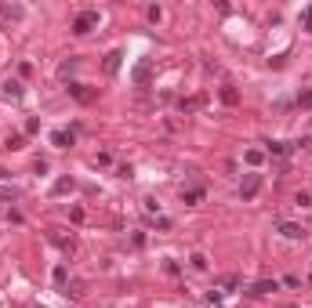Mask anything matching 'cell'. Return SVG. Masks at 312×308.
I'll return each mask as SVG.
<instances>
[{
	"instance_id": "cell-25",
	"label": "cell",
	"mask_w": 312,
	"mask_h": 308,
	"mask_svg": "<svg viewBox=\"0 0 312 308\" xmlns=\"http://www.w3.org/2000/svg\"><path fill=\"white\" fill-rule=\"evenodd\" d=\"M37 308H44V304H37Z\"/></svg>"
},
{
	"instance_id": "cell-4",
	"label": "cell",
	"mask_w": 312,
	"mask_h": 308,
	"mask_svg": "<svg viewBox=\"0 0 312 308\" xmlns=\"http://www.w3.org/2000/svg\"><path fill=\"white\" fill-rule=\"evenodd\" d=\"M276 232L283 236V239H305V228H301L298 221H279V225H276Z\"/></svg>"
},
{
	"instance_id": "cell-18",
	"label": "cell",
	"mask_w": 312,
	"mask_h": 308,
	"mask_svg": "<svg viewBox=\"0 0 312 308\" xmlns=\"http://www.w3.org/2000/svg\"><path fill=\"white\" fill-rule=\"evenodd\" d=\"M301 26H305V29H308V33H312V4H308V8L301 11Z\"/></svg>"
},
{
	"instance_id": "cell-10",
	"label": "cell",
	"mask_w": 312,
	"mask_h": 308,
	"mask_svg": "<svg viewBox=\"0 0 312 308\" xmlns=\"http://www.w3.org/2000/svg\"><path fill=\"white\" fill-rule=\"evenodd\" d=\"M4 95H8L11 102H19V98H22V84H19V80H4Z\"/></svg>"
},
{
	"instance_id": "cell-22",
	"label": "cell",
	"mask_w": 312,
	"mask_h": 308,
	"mask_svg": "<svg viewBox=\"0 0 312 308\" xmlns=\"http://www.w3.org/2000/svg\"><path fill=\"white\" fill-rule=\"evenodd\" d=\"M76 69V62H62V66H58V76H69Z\"/></svg>"
},
{
	"instance_id": "cell-9",
	"label": "cell",
	"mask_w": 312,
	"mask_h": 308,
	"mask_svg": "<svg viewBox=\"0 0 312 308\" xmlns=\"http://www.w3.org/2000/svg\"><path fill=\"white\" fill-rule=\"evenodd\" d=\"M73 189H76L73 178H58V181L51 185V196H66V192H73Z\"/></svg>"
},
{
	"instance_id": "cell-20",
	"label": "cell",
	"mask_w": 312,
	"mask_h": 308,
	"mask_svg": "<svg viewBox=\"0 0 312 308\" xmlns=\"http://www.w3.org/2000/svg\"><path fill=\"white\" fill-rule=\"evenodd\" d=\"M37 131H40V120L29 116V120H26V134H37Z\"/></svg>"
},
{
	"instance_id": "cell-7",
	"label": "cell",
	"mask_w": 312,
	"mask_h": 308,
	"mask_svg": "<svg viewBox=\"0 0 312 308\" xmlns=\"http://www.w3.org/2000/svg\"><path fill=\"white\" fill-rule=\"evenodd\" d=\"M272 290H279V283L276 279H261V283H254L247 294H254V297H261V294H272Z\"/></svg>"
},
{
	"instance_id": "cell-5",
	"label": "cell",
	"mask_w": 312,
	"mask_h": 308,
	"mask_svg": "<svg viewBox=\"0 0 312 308\" xmlns=\"http://www.w3.org/2000/svg\"><path fill=\"white\" fill-rule=\"evenodd\" d=\"M73 142H76V134H73V131H66V127L51 131V145H55V149H69Z\"/></svg>"
},
{
	"instance_id": "cell-1",
	"label": "cell",
	"mask_w": 312,
	"mask_h": 308,
	"mask_svg": "<svg viewBox=\"0 0 312 308\" xmlns=\"http://www.w3.org/2000/svg\"><path fill=\"white\" fill-rule=\"evenodd\" d=\"M98 22H102V15H98L95 8H91V11H80V15L73 19V33H76V37H87L91 29H98Z\"/></svg>"
},
{
	"instance_id": "cell-6",
	"label": "cell",
	"mask_w": 312,
	"mask_h": 308,
	"mask_svg": "<svg viewBox=\"0 0 312 308\" xmlns=\"http://www.w3.org/2000/svg\"><path fill=\"white\" fill-rule=\"evenodd\" d=\"M66 91H69V95H73L76 102H84V105H87V102H95V98H98V91H87L84 84H69Z\"/></svg>"
},
{
	"instance_id": "cell-15",
	"label": "cell",
	"mask_w": 312,
	"mask_h": 308,
	"mask_svg": "<svg viewBox=\"0 0 312 308\" xmlns=\"http://www.w3.org/2000/svg\"><path fill=\"white\" fill-rule=\"evenodd\" d=\"M182 199H185V203H200V199H204V189H185Z\"/></svg>"
},
{
	"instance_id": "cell-17",
	"label": "cell",
	"mask_w": 312,
	"mask_h": 308,
	"mask_svg": "<svg viewBox=\"0 0 312 308\" xmlns=\"http://www.w3.org/2000/svg\"><path fill=\"white\" fill-rule=\"evenodd\" d=\"M294 203H298V207H312V192H298V196H294Z\"/></svg>"
},
{
	"instance_id": "cell-16",
	"label": "cell",
	"mask_w": 312,
	"mask_h": 308,
	"mask_svg": "<svg viewBox=\"0 0 312 308\" xmlns=\"http://www.w3.org/2000/svg\"><path fill=\"white\" fill-rule=\"evenodd\" d=\"M261 160H265V152H261V149H251V152H247V163H251V167H258Z\"/></svg>"
},
{
	"instance_id": "cell-3",
	"label": "cell",
	"mask_w": 312,
	"mask_h": 308,
	"mask_svg": "<svg viewBox=\"0 0 312 308\" xmlns=\"http://www.w3.org/2000/svg\"><path fill=\"white\" fill-rule=\"evenodd\" d=\"M131 80L138 84V87H149V80H152V58H142L134 66V73H131Z\"/></svg>"
},
{
	"instance_id": "cell-11",
	"label": "cell",
	"mask_w": 312,
	"mask_h": 308,
	"mask_svg": "<svg viewBox=\"0 0 312 308\" xmlns=\"http://www.w3.org/2000/svg\"><path fill=\"white\" fill-rule=\"evenodd\" d=\"M0 11H4V19H11V22H19L22 15H26V11H22L19 4H0Z\"/></svg>"
},
{
	"instance_id": "cell-12",
	"label": "cell",
	"mask_w": 312,
	"mask_h": 308,
	"mask_svg": "<svg viewBox=\"0 0 312 308\" xmlns=\"http://www.w3.org/2000/svg\"><path fill=\"white\" fill-rule=\"evenodd\" d=\"M120 58H123V51H113V55L105 58V73H109V76H113V73L120 69Z\"/></svg>"
},
{
	"instance_id": "cell-14",
	"label": "cell",
	"mask_w": 312,
	"mask_h": 308,
	"mask_svg": "<svg viewBox=\"0 0 312 308\" xmlns=\"http://www.w3.org/2000/svg\"><path fill=\"white\" fill-rule=\"evenodd\" d=\"M189 261H193V268H196V272H207V268H211V261H207L204 254H200V250H196V254L189 257Z\"/></svg>"
},
{
	"instance_id": "cell-8",
	"label": "cell",
	"mask_w": 312,
	"mask_h": 308,
	"mask_svg": "<svg viewBox=\"0 0 312 308\" xmlns=\"http://www.w3.org/2000/svg\"><path fill=\"white\" fill-rule=\"evenodd\" d=\"M218 95H222L225 105H240V91L232 87V84H222V91H218Z\"/></svg>"
},
{
	"instance_id": "cell-13",
	"label": "cell",
	"mask_w": 312,
	"mask_h": 308,
	"mask_svg": "<svg viewBox=\"0 0 312 308\" xmlns=\"http://www.w3.org/2000/svg\"><path fill=\"white\" fill-rule=\"evenodd\" d=\"M287 142H269V149H265V152H269V156H287Z\"/></svg>"
},
{
	"instance_id": "cell-2",
	"label": "cell",
	"mask_w": 312,
	"mask_h": 308,
	"mask_svg": "<svg viewBox=\"0 0 312 308\" xmlns=\"http://www.w3.org/2000/svg\"><path fill=\"white\" fill-rule=\"evenodd\" d=\"M258 189H261V174H243V181H240V199L247 203V199H254L258 196Z\"/></svg>"
},
{
	"instance_id": "cell-19",
	"label": "cell",
	"mask_w": 312,
	"mask_h": 308,
	"mask_svg": "<svg viewBox=\"0 0 312 308\" xmlns=\"http://www.w3.org/2000/svg\"><path fill=\"white\" fill-rule=\"evenodd\" d=\"M55 283L66 290V265H58V268H55Z\"/></svg>"
},
{
	"instance_id": "cell-21",
	"label": "cell",
	"mask_w": 312,
	"mask_h": 308,
	"mask_svg": "<svg viewBox=\"0 0 312 308\" xmlns=\"http://www.w3.org/2000/svg\"><path fill=\"white\" fill-rule=\"evenodd\" d=\"M4 145H8V149H22V134H8Z\"/></svg>"
},
{
	"instance_id": "cell-23",
	"label": "cell",
	"mask_w": 312,
	"mask_h": 308,
	"mask_svg": "<svg viewBox=\"0 0 312 308\" xmlns=\"http://www.w3.org/2000/svg\"><path fill=\"white\" fill-rule=\"evenodd\" d=\"M4 199H15V189H0V203H4Z\"/></svg>"
},
{
	"instance_id": "cell-24",
	"label": "cell",
	"mask_w": 312,
	"mask_h": 308,
	"mask_svg": "<svg viewBox=\"0 0 312 308\" xmlns=\"http://www.w3.org/2000/svg\"><path fill=\"white\" fill-rule=\"evenodd\" d=\"M298 102H301V105H308V109H312V91H305V95H301Z\"/></svg>"
}]
</instances>
